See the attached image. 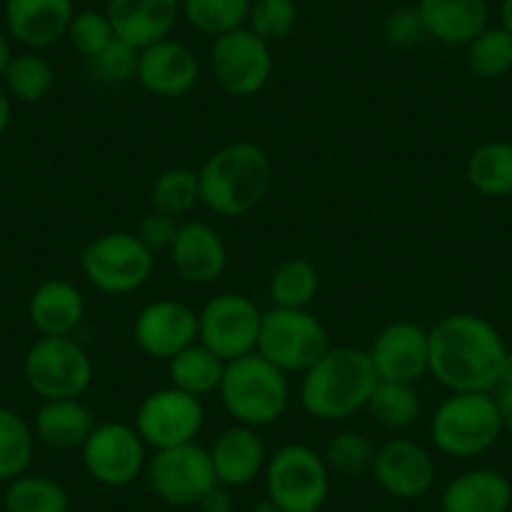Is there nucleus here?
<instances>
[{"instance_id": "f257e3e1", "label": "nucleus", "mask_w": 512, "mask_h": 512, "mask_svg": "<svg viewBox=\"0 0 512 512\" xmlns=\"http://www.w3.org/2000/svg\"><path fill=\"white\" fill-rule=\"evenodd\" d=\"M507 344L477 314H447L430 329V374L447 392H492Z\"/></svg>"}, {"instance_id": "f03ea898", "label": "nucleus", "mask_w": 512, "mask_h": 512, "mask_svg": "<svg viewBox=\"0 0 512 512\" xmlns=\"http://www.w3.org/2000/svg\"><path fill=\"white\" fill-rule=\"evenodd\" d=\"M379 377L369 352L357 347H329L302 374L299 402L319 422H342L364 410Z\"/></svg>"}, {"instance_id": "7ed1b4c3", "label": "nucleus", "mask_w": 512, "mask_h": 512, "mask_svg": "<svg viewBox=\"0 0 512 512\" xmlns=\"http://www.w3.org/2000/svg\"><path fill=\"white\" fill-rule=\"evenodd\" d=\"M272 186V161L249 141L221 146L199 169L201 204L226 219H239L262 204Z\"/></svg>"}, {"instance_id": "20e7f679", "label": "nucleus", "mask_w": 512, "mask_h": 512, "mask_svg": "<svg viewBox=\"0 0 512 512\" xmlns=\"http://www.w3.org/2000/svg\"><path fill=\"white\" fill-rule=\"evenodd\" d=\"M219 397L224 410L236 425L269 427L289 407L287 374L259 352L226 362L224 377L219 384Z\"/></svg>"}, {"instance_id": "39448f33", "label": "nucleus", "mask_w": 512, "mask_h": 512, "mask_svg": "<svg viewBox=\"0 0 512 512\" xmlns=\"http://www.w3.org/2000/svg\"><path fill=\"white\" fill-rule=\"evenodd\" d=\"M502 420L492 392H450L430 420L437 452L455 460L485 455L502 435Z\"/></svg>"}, {"instance_id": "423d86ee", "label": "nucleus", "mask_w": 512, "mask_h": 512, "mask_svg": "<svg viewBox=\"0 0 512 512\" xmlns=\"http://www.w3.org/2000/svg\"><path fill=\"white\" fill-rule=\"evenodd\" d=\"M329 467L317 450L287 442L267 457L264 487L282 512H319L329 497Z\"/></svg>"}, {"instance_id": "0eeeda50", "label": "nucleus", "mask_w": 512, "mask_h": 512, "mask_svg": "<svg viewBox=\"0 0 512 512\" xmlns=\"http://www.w3.org/2000/svg\"><path fill=\"white\" fill-rule=\"evenodd\" d=\"M154 267V251L131 231L103 234L81 251V269L88 284L113 297L139 292L151 279Z\"/></svg>"}, {"instance_id": "6e6552de", "label": "nucleus", "mask_w": 512, "mask_h": 512, "mask_svg": "<svg viewBox=\"0 0 512 512\" xmlns=\"http://www.w3.org/2000/svg\"><path fill=\"white\" fill-rule=\"evenodd\" d=\"M329 347L327 329L309 309L272 307L264 312L256 352L284 374H304Z\"/></svg>"}, {"instance_id": "1a4fd4ad", "label": "nucleus", "mask_w": 512, "mask_h": 512, "mask_svg": "<svg viewBox=\"0 0 512 512\" xmlns=\"http://www.w3.org/2000/svg\"><path fill=\"white\" fill-rule=\"evenodd\" d=\"M23 369L43 400H81L93 382V359L73 337H41L28 349Z\"/></svg>"}, {"instance_id": "9d476101", "label": "nucleus", "mask_w": 512, "mask_h": 512, "mask_svg": "<svg viewBox=\"0 0 512 512\" xmlns=\"http://www.w3.org/2000/svg\"><path fill=\"white\" fill-rule=\"evenodd\" d=\"M211 76L229 96L249 98L264 91L274 73L272 46L251 33L249 28H236L226 36L214 38L209 51Z\"/></svg>"}, {"instance_id": "9b49d317", "label": "nucleus", "mask_w": 512, "mask_h": 512, "mask_svg": "<svg viewBox=\"0 0 512 512\" xmlns=\"http://www.w3.org/2000/svg\"><path fill=\"white\" fill-rule=\"evenodd\" d=\"M146 482L166 505L199 507L206 492L216 485L209 450L196 442L156 450L146 462Z\"/></svg>"}, {"instance_id": "f8f14e48", "label": "nucleus", "mask_w": 512, "mask_h": 512, "mask_svg": "<svg viewBox=\"0 0 512 512\" xmlns=\"http://www.w3.org/2000/svg\"><path fill=\"white\" fill-rule=\"evenodd\" d=\"M264 312L251 297L224 292L211 297L199 312V342L224 362L256 352Z\"/></svg>"}, {"instance_id": "ddd939ff", "label": "nucleus", "mask_w": 512, "mask_h": 512, "mask_svg": "<svg viewBox=\"0 0 512 512\" xmlns=\"http://www.w3.org/2000/svg\"><path fill=\"white\" fill-rule=\"evenodd\" d=\"M146 442L126 422H101L81 445L88 477L103 487H126L146 472Z\"/></svg>"}, {"instance_id": "4468645a", "label": "nucleus", "mask_w": 512, "mask_h": 512, "mask_svg": "<svg viewBox=\"0 0 512 512\" xmlns=\"http://www.w3.org/2000/svg\"><path fill=\"white\" fill-rule=\"evenodd\" d=\"M206 410L201 397L181 392L176 387H164L144 397L136 410V432L154 450L179 447L196 442L204 430Z\"/></svg>"}, {"instance_id": "2eb2a0df", "label": "nucleus", "mask_w": 512, "mask_h": 512, "mask_svg": "<svg viewBox=\"0 0 512 512\" xmlns=\"http://www.w3.org/2000/svg\"><path fill=\"white\" fill-rule=\"evenodd\" d=\"M372 477L387 495L397 500H417L435 487V457L420 442L395 437L374 450Z\"/></svg>"}, {"instance_id": "dca6fc26", "label": "nucleus", "mask_w": 512, "mask_h": 512, "mask_svg": "<svg viewBox=\"0 0 512 512\" xmlns=\"http://www.w3.org/2000/svg\"><path fill=\"white\" fill-rule=\"evenodd\" d=\"M379 379L417 384L430 374V329L417 322H392L367 349Z\"/></svg>"}, {"instance_id": "f3484780", "label": "nucleus", "mask_w": 512, "mask_h": 512, "mask_svg": "<svg viewBox=\"0 0 512 512\" xmlns=\"http://www.w3.org/2000/svg\"><path fill=\"white\" fill-rule=\"evenodd\" d=\"M134 339L144 354L169 362L171 357L199 342V312L176 299H156L136 317Z\"/></svg>"}, {"instance_id": "a211bd4d", "label": "nucleus", "mask_w": 512, "mask_h": 512, "mask_svg": "<svg viewBox=\"0 0 512 512\" xmlns=\"http://www.w3.org/2000/svg\"><path fill=\"white\" fill-rule=\"evenodd\" d=\"M199 58L186 43L164 38L139 51L136 81L159 98H181L199 83Z\"/></svg>"}, {"instance_id": "6ab92c4d", "label": "nucleus", "mask_w": 512, "mask_h": 512, "mask_svg": "<svg viewBox=\"0 0 512 512\" xmlns=\"http://www.w3.org/2000/svg\"><path fill=\"white\" fill-rule=\"evenodd\" d=\"M106 16L116 38L144 51L171 38L181 18V0H108Z\"/></svg>"}, {"instance_id": "aec40b11", "label": "nucleus", "mask_w": 512, "mask_h": 512, "mask_svg": "<svg viewBox=\"0 0 512 512\" xmlns=\"http://www.w3.org/2000/svg\"><path fill=\"white\" fill-rule=\"evenodd\" d=\"M176 274L189 284H211L224 274L229 249L214 226L204 221L181 224L169 249Z\"/></svg>"}, {"instance_id": "412c9836", "label": "nucleus", "mask_w": 512, "mask_h": 512, "mask_svg": "<svg viewBox=\"0 0 512 512\" xmlns=\"http://www.w3.org/2000/svg\"><path fill=\"white\" fill-rule=\"evenodd\" d=\"M209 455L216 482L236 490V487L251 485L256 477L264 475L269 452L259 437V430L234 422L216 435L214 445L209 447Z\"/></svg>"}, {"instance_id": "4be33fe9", "label": "nucleus", "mask_w": 512, "mask_h": 512, "mask_svg": "<svg viewBox=\"0 0 512 512\" xmlns=\"http://www.w3.org/2000/svg\"><path fill=\"white\" fill-rule=\"evenodd\" d=\"M73 16V0H6L8 33L33 51L66 38Z\"/></svg>"}, {"instance_id": "5701e85b", "label": "nucleus", "mask_w": 512, "mask_h": 512, "mask_svg": "<svg viewBox=\"0 0 512 512\" xmlns=\"http://www.w3.org/2000/svg\"><path fill=\"white\" fill-rule=\"evenodd\" d=\"M512 485L500 470L472 467L445 485L440 495L442 512H510Z\"/></svg>"}, {"instance_id": "b1692460", "label": "nucleus", "mask_w": 512, "mask_h": 512, "mask_svg": "<svg viewBox=\"0 0 512 512\" xmlns=\"http://www.w3.org/2000/svg\"><path fill=\"white\" fill-rule=\"evenodd\" d=\"M427 38L445 46H467L490 26L487 0H417Z\"/></svg>"}, {"instance_id": "393cba45", "label": "nucleus", "mask_w": 512, "mask_h": 512, "mask_svg": "<svg viewBox=\"0 0 512 512\" xmlns=\"http://www.w3.org/2000/svg\"><path fill=\"white\" fill-rule=\"evenodd\" d=\"M28 314L43 337H73L86 317V299L76 284L66 279H48L31 294Z\"/></svg>"}, {"instance_id": "a878e982", "label": "nucleus", "mask_w": 512, "mask_h": 512, "mask_svg": "<svg viewBox=\"0 0 512 512\" xmlns=\"http://www.w3.org/2000/svg\"><path fill=\"white\" fill-rule=\"evenodd\" d=\"M96 417L81 400H46L33 420V432L53 450H73L88 440Z\"/></svg>"}, {"instance_id": "bb28decb", "label": "nucleus", "mask_w": 512, "mask_h": 512, "mask_svg": "<svg viewBox=\"0 0 512 512\" xmlns=\"http://www.w3.org/2000/svg\"><path fill=\"white\" fill-rule=\"evenodd\" d=\"M467 184L487 199L512 196V141H487L477 146L465 166Z\"/></svg>"}, {"instance_id": "cd10ccee", "label": "nucleus", "mask_w": 512, "mask_h": 512, "mask_svg": "<svg viewBox=\"0 0 512 512\" xmlns=\"http://www.w3.org/2000/svg\"><path fill=\"white\" fill-rule=\"evenodd\" d=\"M226 362L216 357L209 347L194 342L169 359L171 387L181 392H189L194 397H206L211 392H219L221 377H224Z\"/></svg>"}, {"instance_id": "c85d7f7f", "label": "nucleus", "mask_w": 512, "mask_h": 512, "mask_svg": "<svg viewBox=\"0 0 512 512\" xmlns=\"http://www.w3.org/2000/svg\"><path fill=\"white\" fill-rule=\"evenodd\" d=\"M364 410L384 430H407L420 420L422 402L415 392V384L379 379Z\"/></svg>"}, {"instance_id": "c756f323", "label": "nucleus", "mask_w": 512, "mask_h": 512, "mask_svg": "<svg viewBox=\"0 0 512 512\" xmlns=\"http://www.w3.org/2000/svg\"><path fill=\"white\" fill-rule=\"evenodd\" d=\"M322 279L309 259H287L274 269L269 279V297L274 307L307 309L317 299Z\"/></svg>"}, {"instance_id": "7c9ffc66", "label": "nucleus", "mask_w": 512, "mask_h": 512, "mask_svg": "<svg viewBox=\"0 0 512 512\" xmlns=\"http://www.w3.org/2000/svg\"><path fill=\"white\" fill-rule=\"evenodd\" d=\"M6 512H68L71 497L58 480L48 475H21L8 482Z\"/></svg>"}, {"instance_id": "2f4dec72", "label": "nucleus", "mask_w": 512, "mask_h": 512, "mask_svg": "<svg viewBox=\"0 0 512 512\" xmlns=\"http://www.w3.org/2000/svg\"><path fill=\"white\" fill-rule=\"evenodd\" d=\"M251 0H181V18L194 31L219 38L246 26Z\"/></svg>"}, {"instance_id": "473e14b6", "label": "nucleus", "mask_w": 512, "mask_h": 512, "mask_svg": "<svg viewBox=\"0 0 512 512\" xmlns=\"http://www.w3.org/2000/svg\"><path fill=\"white\" fill-rule=\"evenodd\" d=\"M201 204L199 171L189 166H171L151 184V206L169 216H184Z\"/></svg>"}, {"instance_id": "72a5a7b5", "label": "nucleus", "mask_w": 512, "mask_h": 512, "mask_svg": "<svg viewBox=\"0 0 512 512\" xmlns=\"http://www.w3.org/2000/svg\"><path fill=\"white\" fill-rule=\"evenodd\" d=\"M36 432L18 412L0 410V480L11 482L26 475L33 460Z\"/></svg>"}, {"instance_id": "f704fd0d", "label": "nucleus", "mask_w": 512, "mask_h": 512, "mask_svg": "<svg viewBox=\"0 0 512 512\" xmlns=\"http://www.w3.org/2000/svg\"><path fill=\"white\" fill-rule=\"evenodd\" d=\"M467 68L475 78L495 81L512 71V33L502 26H487L467 43Z\"/></svg>"}, {"instance_id": "c9c22d12", "label": "nucleus", "mask_w": 512, "mask_h": 512, "mask_svg": "<svg viewBox=\"0 0 512 512\" xmlns=\"http://www.w3.org/2000/svg\"><path fill=\"white\" fill-rule=\"evenodd\" d=\"M3 78H6L11 96H16L23 103L43 101L56 86V73H53L51 63L38 56V53L13 56Z\"/></svg>"}, {"instance_id": "e433bc0d", "label": "nucleus", "mask_w": 512, "mask_h": 512, "mask_svg": "<svg viewBox=\"0 0 512 512\" xmlns=\"http://www.w3.org/2000/svg\"><path fill=\"white\" fill-rule=\"evenodd\" d=\"M374 442L367 435L357 430L337 432L332 440L327 442L324 450V462H327L329 472H337L344 477H357L372 470L374 460Z\"/></svg>"}, {"instance_id": "4c0bfd02", "label": "nucleus", "mask_w": 512, "mask_h": 512, "mask_svg": "<svg viewBox=\"0 0 512 512\" xmlns=\"http://www.w3.org/2000/svg\"><path fill=\"white\" fill-rule=\"evenodd\" d=\"M297 21L299 8L294 0H251L246 28L272 46L292 36Z\"/></svg>"}, {"instance_id": "58836bf2", "label": "nucleus", "mask_w": 512, "mask_h": 512, "mask_svg": "<svg viewBox=\"0 0 512 512\" xmlns=\"http://www.w3.org/2000/svg\"><path fill=\"white\" fill-rule=\"evenodd\" d=\"M88 73L96 81L108 83V86H121L136 78V68H139V48L128 46L121 38H113L103 51L88 58Z\"/></svg>"}, {"instance_id": "ea45409f", "label": "nucleus", "mask_w": 512, "mask_h": 512, "mask_svg": "<svg viewBox=\"0 0 512 512\" xmlns=\"http://www.w3.org/2000/svg\"><path fill=\"white\" fill-rule=\"evenodd\" d=\"M66 38L71 41L73 51L88 61L98 51H103L116 38V33H113L106 11H81L73 16Z\"/></svg>"}, {"instance_id": "a19ab883", "label": "nucleus", "mask_w": 512, "mask_h": 512, "mask_svg": "<svg viewBox=\"0 0 512 512\" xmlns=\"http://www.w3.org/2000/svg\"><path fill=\"white\" fill-rule=\"evenodd\" d=\"M384 41L392 48H400V51L422 46L427 41V28L420 16V8L405 6L392 11L384 21Z\"/></svg>"}, {"instance_id": "79ce46f5", "label": "nucleus", "mask_w": 512, "mask_h": 512, "mask_svg": "<svg viewBox=\"0 0 512 512\" xmlns=\"http://www.w3.org/2000/svg\"><path fill=\"white\" fill-rule=\"evenodd\" d=\"M179 221L169 214H161V211H149V214L141 219L136 236L149 246L151 251H169L171 244L176 239V231H179Z\"/></svg>"}, {"instance_id": "37998d69", "label": "nucleus", "mask_w": 512, "mask_h": 512, "mask_svg": "<svg viewBox=\"0 0 512 512\" xmlns=\"http://www.w3.org/2000/svg\"><path fill=\"white\" fill-rule=\"evenodd\" d=\"M201 512H234V497H231V487L219 485L216 482L209 492L204 495V500L199 502Z\"/></svg>"}, {"instance_id": "c03bdc74", "label": "nucleus", "mask_w": 512, "mask_h": 512, "mask_svg": "<svg viewBox=\"0 0 512 512\" xmlns=\"http://www.w3.org/2000/svg\"><path fill=\"white\" fill-rule=\"evenodd\" d=\"M497 402V412H500L502 430L512 432V387H505V390L492 392Z\"/></svg>"}, {"instance_id": "a18cd8bd", "label": "nucleus", "mask_w": 512, "mask_h": 512, "mask_svg": "<svg viewBox=\"0 0 512 512\" xmlns=\"http://www.w3.org/2000/svg\"><path fill=\"white\" fill-rule=\"evenodd\" d=\"M505 387H512V349H507L505 359L500 364V372H497V382H495V390H505Z\"/></svg>"}, {"instance_id": "49530a36", "label": "nucleus", "mask_w": 512, "mask_h": 512, "mask_svg": "<svg viewBox=\"0 0 512 512\" xmlns=\"http://www.w3.org/2000/svg\"><path fill=\"white\" fill-rule=\"evenodd\" d=\"M13 53H11V43H8V36L3 33V28H0V76L6 73L8 63H11Z\"/></svg>"}, {"instance_id": "de8ad7c7", "label": "nucleus", "mask_w": 512, "mask_h": 512, "mask_svg": "<svg viewBox=\"0 0 512 512\" xmlns=\"http://www.w3.org/2000/svg\"><path fill=\"white\" fill-rule=\"evenodd\" d=\"M8 123H11V101H8V96L0 88V136L6 134Z\"/></svg>"}, {"instance_id": "09e8293b", "label": "nucleus", "mask_w": 512, "mask_h": 512, "mask_svg": "<svg viewBox=\"0 0 512 512\" xmlns=\"http://www.w3.org/2000/svg\"><path fill=\"white\" fill-rule=\"evenodd\" d=\"M500 26L505 28L507 33H512V0H502V6H500Z\"/></svg>"}, {"instance_id": "8fccbe9b", "label": "nucleus", "mask_w": 512, "mask_h": 512, "mask_svg": "<svg viewBox=\"0 0 512 512\" xmlns=\"http://www.w3.org/2000/svg\"><path fill=\"white\" fill-rule=\"evenodd\" d=\"M249 512H282L279 510V505L274 500H269L267 495L262 497V500L259 502H254V505H251V510Z\"/></svg>"}]
</instances>
